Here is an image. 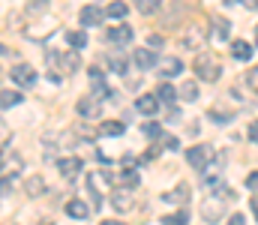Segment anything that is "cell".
I'll list each match as a JSON object with an SVG mask.
<instances>
[{"instance_id":"4fadbf2b","label":"cell","mask_w":258,"mask_h":225,"mask_svg":"<svg viewBox=\"0 0 258 225\" xmlns=\"http://www.w3.org/2000/svg\"><path fill=\"white\" fill-rule=\"evenodd\" d=\"M66 213H69L72 219H87V216H90V207H87L81 198H72V201H66Z\"/></svg>"},{"instance_id":"44dd1931","label":"cell","mask_w":258,"mask_h":225,"mask_svg":"<svg viewBox=\"0 0 258 225\" xmlns=\"http://www.w3.org/2000/svg\"><path fill=\"white\" fill-rule=\"evenodd\" d=\"M159 6H162V0H135V9L144 12V15H156Z\"/></svg>"},{"instance_id":"ee69618b","label":"cell","mask_w":258,"mask_h":225,"mask_svg":"<svg viewBox=\"0 0 258 225\" xmlns=\"http://www.w3.org/2000/svg\"><path fill=\"white\" fill-rule=\"evenodd\" d=\"M255 45H258V27H255Z\"/></svg>"},{"instance_id":"f35d334b","label":"cell","mask_w":258,"mask_h":225,"mask_svg":"<svg viewBox=\"0 0 258 225\" xmlns=\"http://www.w3.org/2000/svg\"><path fill=\"white\" fill-rule=\"evenodd\" d=\"M243 3V9H252V12H258V0H240Z\"/></svg>"},{"instance_id":"7bdbcfd3","label":"cell","mask_w":258,"mask_h":225,"mask_svg":"<svg viewBox=\"0 0 258 225\" xmlns=\"http://www.w3.org/2000/svg\"><path fill=\"white\" fill-rule=\"evenodd\" d=\"M3 162H6V156H3V153H0V171H3Z\"/></svg>"},{"instance_id":"f546056e","label":"cell","mask_w":258,"mask_h":225,"mask_svg":"<svg viewBox=\"0 0 258 225\" xmlns=\"http://www.w3.org/2000/svg\"><path fill=\"white\" fill-rule=\"evenodd\" d=\"M120 183H123V186H138V183H141V177H138V171L126 168V171L120 174Z\"/></svg>"},{"instance_id":"30bf717a","label":"cell","mask_w":258,"mask_h":225,"mask_svg":"<svg viewBox=\"0 0 258 225\" xmlns=\"http://www.w3.org/2000/svg\"><path fill=\"white\" fill-rule=\"evenodd\" d=\"M102 15H105V12H102L99 6H84L81 15H78V21H81L84 27H93V24H102Z\"/></svg>"},{"instance_id":"e575fe53","label":"cell","mask_w":258,"mask_h":225,"mask_svg":"<svg viewBox=\"0 0 258 225\" xmlns=\"http://www.w3.org/2000/svg\"><path fill=\"white\" fill-rule=\"evenodd\" d=\"M6 141H9V126L0 120V144H6Z\"/></svg>"},{"instance_id":"8d00e7d4","label":"cell","mask_w":258,"mask_h":225,"mask_svg":"<svg viewBox=\"0 0 258 225\" xmlns=\"http://www.w3.org/2000/svg\"><path fill=\"white\" fill-rule=\"evenodd\" d=\"M228 225H246V216H243V213H234V216L228 219Z\"/></svg>"},{"instance_id":"74e56055","label":"cell","mask_w":258,"mask_h":225,"mask_svg":"<svg viewBox=\"0 0 258 225\" xmlns=\"http://www.w3.org/2000/svg\"><path fill=\"white\" fill-rule=\"evenodd\" d=\"M90 78H93V81H102L105 75H102V69H99V66H90Z\"/></svg>"},{"instance_id":"484cf974","label":"cell","mask_w":258,"mask_h":225,"mask_svg":"<svg viewBox=\"0 0 258 225\" xmlns=\"http://www.w3.org/2000/svg\"><path fill=\"white\" fill-rule=\"evenodd\" d=\"M66 42L78 51V48H84V45H87V36H84L81 30H69V33H66Z\"/></svg>"},{"instance_id":"603a6c76","label":"cell","mask_w":258,"mask_h":225,"mask_svg":"<svg viewBox=\"0 0 258 225\" xmlns=\"http://www.w3.org/2000/svg\"><path fill=\"white\" fill-rule=\"evenodd\" d=\"M123 132V123L120 120H105L99 123V135H120Z\"/></svg>"},{"instance_id":"e0dca14e","label":"cell","mask_w":258,"mask_h":225,"mask_svg":"<svg viewBox=\"0 0 258 225\" xmlns=\"http://www.w3.org/2000/svg\"><path fill=\"white\" fill-rule=\"evenodd\" d=\"M156 99H159V102H165V105H171V102L177 99V90H174L168 81H162V84H159V90H156Z\"/></svg>"},{"instance_id":"9a60e30c","label":"cell","mask_w":258,"mask_h":225,"mask_svg":"<svg viewBox=\"0 0 258 225\" xmlns=\"http://www.w3.org/2000/svg\"><path fill=\"white\" fill-rule=\"evenodd\" d=\"M228 30H231L228 18H213V39L216 42H225L228 39Z\"/></svg>"},{"instance_id":"1f68e13d","label":"cell","mask_w":258,"mask_h":225,"mask_svg":"<svg viewBox=\"0 0 258 225\" xmlns=\"http://www.w3.org/2000/svg\"><path fill=\"white\" fill-rule=\"evenodd\" d=\"M9 192H12V177H3V180H0V198L9 195Z\"/></svg>"},{"instance_id":"5b68a950","label":"cell","mask_w":258,"mask_h":225,"mask_svg":"<svg viewBox=\"0 0 258 225\" xmlns=\"http://www.w3.org/2000/svg\"><path fill=\"white\" fill-rule=\"evenodd\" d=\"M75 111H78L81 117L93 120V117H99V111H102V102H99L96 96H81V99L75 102Z\"/></svg>"},{"instance_id":"ac0fdd59","label":"cell","mask_w":258,"mask_h":225,"mask_svg":"<svg viewBox=\"0 0 258 225\" xmlns=\"http://www.w3.org/2000/svg\"><path fill=\"white\" fill-rule=\"evenodd\" d=\"M186 198H189V186H186V183H177V186H174V192H168V195H165V201H168V204H171V201H174V204H183Z\"/></svg>"},{"instance_id":"d4e9b609","label":"cell","mask_w":258,"mask_h":225,"mask_svg":"<svg viewBox=\"0 0 258 225\" xmlns=\"http://www.w3.org/2000/svg\"><path fill=\"white\" fill-rule=\"evenodd\" d=\"M186 222H189V210H177V213L162 216V225H186Z\"/></svg>"},{"instance_id":"8992f818","label":"cell","mask_w":258,"mask_h":225,"mask_svg":"<svg viewBox=\"0 0 258 225\" xmlns=\"http://www.w3.org/2000/svg\"><path fill=\"white\" fill-rule=\"evenodd\" d=\"M81 168H84V162H81L78 156H66V159H57V171L63 174L66 180H75V177L81 174Z\"/></svg>"},{"instance_id":"ab89813d","label":"cell","mask_w":258,"mask_h":225,"mask_svg":"<svg viewBox=\"0 0 258 225\" xmlns=\"http://www.w3.org/2000/svg\"><path fill=\"white\" fill-rule=\"evenodd\" d=\"M249 138H252V141L258 144V120L252 123V126H249Z\"/></svg>"},{"instance_id":"2e32d148","label":"cell","mask_w":258,"mask_h":225,"mask_svg":"<svg viewBox=\"0 0 258 225\" xmlns=\"http://www.w3.org/2000/svg\"><path fill=\"white\" fill-rule=\"evenodd\" d=\"M111 204H114V210H129L132 207V198H129V192H123V189H114L111 192Z\"/></svg>"},{"instance_id":"ba28073f","label":"cell","mask_w":258,"mask_h":225,"mask_svg":"<svg viewBox=\"0 0 258 225\" xmlns=\"http://www.w3.org/2000/svg\"><path fill=\"white\" fill-rule=\"evenodd\" d=\"M24 192H27V198H39L45 192V177L42 174H30L24 180Z\"/></svg>"},{"instance_id":"4316f807","label":"cell","mask_w":258,"mask_h":225,"mask_svg":"<svg viewBox=\"0 0 258 225\" xmlns=\"http://www.w3.org/2000/svg\"><path fill=\"white\" fill-rule=\"evenodd\" d=\"M207 117H210L213 123H231V120H234V111H219V108H210V111H207Z\"/></svg>"},{"instance_id":"d6986e66","label":"cell","mask_w":258,"mask_h":225,"mask_svg":"<svg viewBox=\"0 0 258 225\" xmlns=\"http://www.w3.org/2000/svg\"><path fill=\"white\" fill-rule=\"evenodd\" d=\"M126 66H129V60L123 54H108V69H111V72L126 75Z\"/></svg>"},{"instance_id":"5bb4252c","label":"cell","mask_w":258,"mask_h":225,"mask_svg":"<svg viewBox=\"0 0 258 225\" xmlns=\"http://www.w3.org/2000/svg\"><path fill=\"white\" fill-rule=\"evenodd\" d=\"M231 57H234V60H249V57H252V45L243 42V39H234V42H231Z\"/></svg>"},{"instance_id":"bcb514c9","label":"cell","mask_w":258,"mask_h":225,"mask_svg":"<svg viewBox=\"0 0 258 225\" xmlns=\"http://www.w3.org/2000/svg\"><path fill=\"white\" fill-rule=\"evenodd\" d=\"M39 225H48V222H39Z\"/></svg>"},{"instance_id":"f6af8a7d","label":"cell","mask_w":258,"mask_h":225,"mask_svg":"<svg viewBox=\"0 0 258 225\" xmlns=\"http://www.w3.org/2000/svg\"><path fill=\"white\" fill-rule=\"evenodd\" d=\"M0 54H3V45H0Z\"/></svg>"},{"instance_id":"277c9868","label":"cell","mask_w":258,"mask_h":225,"mask_svg":"<svg viewBox=\"0 0 258 225\" xmlns=\"http://www.w3.org/2000/svg\"><path fill=\"white\" fill-rule=\"evenodd\" d=\"M9 78H12L18 87H33V84H36V69H33L30 63H18V66H12Z\"/></svg>"},{"instance_id":"ffe728a7","label":"cell","mask_w":258,"mask_h":225,"mask_svg":"<svg viewBox=\"0 0 258 225\" xmlns=\"http://www.w3.org/2000/svg\"><path fill=\"white\" fill-rule=\"evenodd\" d=\"M21 105V93L18 90H0V108H12Z\"/></svg>"},{"instance_id":"7402d4cb","label":"cell","mask_w":258,"mask_h":225,"mask_svg":"<svg viewBox=\"0 0 258 225\" xmlns=\"http://www.w3.org/2000/svg\"><path fill=\"white\" fill-rule=\"evenodd\" d=\"M126 12H129V6L123 0H111L108 9H105V15H111V18H126Z\"/></svg>"},{"instance_id":"60d3db41","label":"cell","mask_w":258,"mask_h":225,"mask_svg":"<svg viewBox=\"0 0 258 225\" xmlns=\"http://www.w3.org/2000/svg\"><path fill=\"white\" fill-rule=\"evenodd\" d=\"M249 204H252V213H255V219H258V195H252V201H249Z\"/></svg>"},{"instance_id":"7a4b0ae2","label":"cell","mask_w":258,"mask_h":225,"mask_svg":"<svg viewBox=\"0 0 258 225\" xmlns=\"http://www.w3.org/2000/svg\"><path fill=\"white\" fill-rule=\"evenodd\" d=\"M48 66H57L63 75H72V72H78L81 57H78L75 51H66V54H60V51H51V54H48Z\"/></svg>"},{"instance_id":"d590c367","label":"cell","mask_w":258,"mask_h":225,"mask_svg":"<svg viewBox=\"0 0 258 225\" xmlns=\"http://www.w3.org/2000/svg\"><path fill=\"white\" fill-rule=\"evenodd\" d=\"M246 186H249V189H258V171H252V174L246 177Z\"/></svg>"},{"instance_id":"6da1fadb","label":"cell","mask_w":258,"mask_h":225,"mask_svg":"<svg viewBox=\"0 0 258 225\" xmlns=\"http://www.w3.org/2000/svg\"><path fill=\"white\" fill-rule=\"evenodd\" d=\"M192 69L201 81H219V75H222V66H219V60H216L213 54H198L195 63H192Z\"/></svg>"},{"instance_id":"836d02e7","label":"cell","mask_w":258,"mask_h":225,"mask_svg":"<svg viewBox=\"0 0 258 225\" xmlns=\"http://www.w3.org/2000/svg\"><path fill=\"white\" fill-rule=\"evenodd\" d=\"M147 45H150V48H159V45H162V36H159V33L147 36Z\"/></svg>"},{"instance_id":"cb8c5ba5","label":"cell","mask_w":258,"mask_h":225,"mask_svg":"<svg viewBox=\"0 0 258 225\" xmlns=\"http://www.w3.org/2000/svg\"><path fill=\"white\" fill-rule=\"evenodd\" d=\"M180 72H183V63H180V60L168 57V60L162 63V78H171V75H180Z\"/></svg>"},{"instance_id":"9c48e42d","label":"cell","mask_w":258,"mask_h":225,"mask_svg":"<svg viewBox=\"0 0 258 225\" xmlns=\"http://www.w3.org/2000/svg\"><path fill=\"white\" fill-rule=\"evenodd\" d=\"M132 27L129 24H117V27H111L108 30V42H114V45H126V42H132Z\"/></svg>"},{"instance_id":"4dcf8cb0","label":"cell","mask_w":258,"mask_h":225,"mask_svg":"<svg viewBox=\"0 0 258 225\" xmlns=\"http://www.w3.org/2000/svg\"><path fill=\"white\" fill-rule=\"evenodd\" d=\"M246 87H249L252 93H258V66H252V69L246 72Z\"/></svg>"},{"instance_id":"d6a6232c","label":"cell","mask_w":258,"mask_h":225,"mask_svg":"<svg viewBox=\"0 0 258 225\" xmlns=\"http://www.w3.org/2000/svg\"><path fill=\"white\" fill-rule=\"evenodd\" d=\"M162 144H165V150H177V147H180V141H177L174 135H165V138H162Z\"/></svg>"},{"instance_id":"f1b7e54d","label":"cell","mask_w":258,"mask_h":225,"mask_svg":"<svg viewBox=\"0 0 258 225\" xmlns=\"http://www.w3.org/2000/svg\"><path fill=\"white\" fill-rule=\"evenodd\" d=\"M141 132H144L147 138H162V126H159V123H153V120H150V123H144V126H141Z\"/></svg>"},{"instance_id":"b9f144b4","label":"cell","mask_w":258,"mask_h":225,"mask_svg":"<svg viewBox=\"0 0 258 225\" xmlns=\"http://www.w3.org/2000/svg\"><path fill=\"white\" fill-rule=\"evenodd\" d=\"M99 225H123V222H117V219H105V222H99Z\"/></svg>"},{"instance_id":"8fae6325","label":"cell","mask_w":258,"mask_h":225,"mask_svg":"<svg viewBox=\"0 0 258 225\" xmlns=\"http://www.w3.org/2000/svg\"><path fill=\"white\" fill-rule=\"evenodd\" d=\"M135 108H138L141 114H147V117H150V114H156V111H159V99H156L153 93H144V96H138Z\"/></svg>"},{"instance_id":"3957f363","label":"cell","mask_w":258,"mask_h":225,"mask_svg":"<svg viewBox=\"0 0 258 225\" xmlns=\"http://www.w3.org/2000/svg\"><path fill=\"white\" fill-rule=\"evenodd\" d=\"M213 159H216V153H213V147H210V144H198V147L186 150V162H189L192 168H207Z\"/></svg>"},{"instance_id":"83f0119b","label":"cell","mask_w":258,"mask_h":225,"mask_svg":"<svg viewBox=\"0 0 258 225\" xmlns=\"http://www.w3.org/2000/svg\"><path fill=\"white\" fill-rule=\"evenodd\" d=\"M180 96H183L186 102H195V99H198V87H195V81H186V84L180 87Z\"/></svg>"},{"instance_id":"7c38bea8","label":"cell","mask_w":258,"mask_h":225,"mask_svg":"<svg viewBox=\"0 0 258 225\" xmlns=\"http://www.w3.org/2000/svg\"><path fill=\"white\" fill-rule=\"evenodd\" d=\"M132 57H135V63H138L141 69H153V66L159 63V60H156V54H153V51H150L147 45H144V48H138V51H135Z\"/></svg>"},{"instance_id":"52a82bcc","label":"cell","mask_w":258,"mask_h":225,"mask_svg":"<svg viewBox=\"0 0 258 225\" xmlns=\"http://www.w3.org/2000/svg\"><path fill=\"white\" fill-rule=\"evenodd\" d=\"M222 213H225V201H219V198H210V201L201 204V216H204L207 222H219Z\"/></svg>"}]
</instances>
